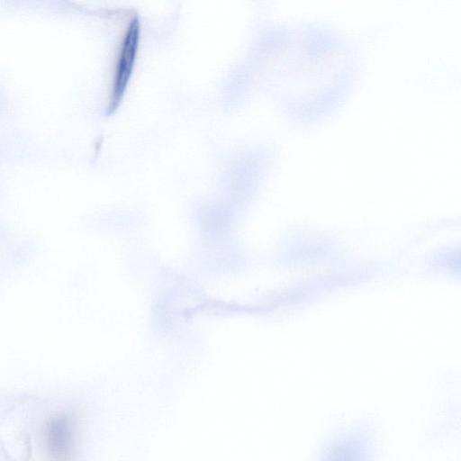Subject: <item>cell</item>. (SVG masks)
<instances>
[{"mask_svg": "<svg viewBox=\"0 0 461 461\" xmlns=\"http://www.w3.org/2000/svg\"><path fill=\"white\" fill-rule=\"evenodd\" d=\"M140 34L137 14L131 17L125 30L117 57L113 81L105 113L113 114L120 106L134 68Z\"/></svg>", "mask_w": 461, "mask_h": 461, "instance_id": "cell-1", "label": "cell"}]
</instances>
